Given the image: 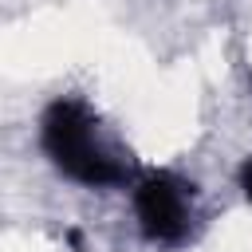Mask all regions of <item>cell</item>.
Returning a JSON list of instances; mask_svg holds the SVG:
<instances>
[{
	"mask_svg": "<svg viewBox=\"0 0 252 252\" xmlns=\"http://www.w3.org/2000/svg\"><path fill=\"white\" fill-rule=\"evenodd\" d=\"M134 220L158 248L185 244L197 220V185L177 169H146L134 181Z\"/></svg>",
	"mask_w": 252,
	"mask_h": 252,
	"instance_id": "obj_2",
	"label": "cell"
},
{
	"mask_svg": "<svg viewBox=\"0 0 252 252\" xmlns=\"http://www.w3.org/2000/svg\"><path fill=\"white\" fill-rule=\"evenodd\" d=\"M39 146L55 173L87 189H118L130 181V161L102 134L98 114L79 94H59L39 114Z\"/></svg>",
	"mask_w": 252,
	"mask_h": 252,
	"instance_id": "obj_1",
	"label": "cell"
},
{
	"mask_svg": "<svg viewBox=\"0 0 252 252\" xmlns=\"http://www.w3.org/2000/svg\"><path fill=\"white\" fill-rule=\"evenodd\" d=\"M236 185H240V193H244V201L252 205V154L240 161V169H236Z\"/></svg>",
	"mask_w": 252,
	"mask_h": 252,
	"instance_id": "obj_3",
	"label": "cell"
},
{
	"mask_svg": "<svg viewBox=\"0 0 252 252\" xmlns=\"http://www.w3.org/2000/svg\"><path fill=\"white\" fill-rule=\"evenodd\" d=\"M248 87H252V75H248Z\"/></svg>",
	"mask_w": 252,
	"mask_h": 252,
	"instance_id": "obj_4",
	"label": "cell"
}]
</instances>
